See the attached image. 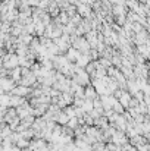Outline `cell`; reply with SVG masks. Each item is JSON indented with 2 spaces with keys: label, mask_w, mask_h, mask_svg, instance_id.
Listing matches in <instances>:
<instances>
[]
</instances>
